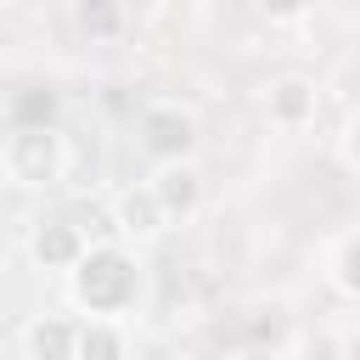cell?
Here are the masks:
<instances>
[{
    "label": "cell",
    "mask_w": 360,
    "mask_h": 360,
    "mask_svg": "<svg viewBox=\"0 0 360 360\" xmlns=\"http://www.w3.org/2000/svg\"><path fill=\"white\" fill-rule=\"evenodd\" d=\"M135 135H141V152H146L158 169L197 158V118L180 112V107H146L141 124H135Z\"/></svg>",
    "instance_id": "3"
},
{
    "label": "cell",
    "mask_w": 360,
    "mask_h": 360,
    "mask_svg": "<svg viewBox=\"0 0 360 360\" xmlns=\"http://www.w3.org/2000/svg\"><path fill=\"white\" fill-rule=\"evenodd\" d=\"M326 90H332V96H338L349 112H360V62H349V68H343V73H338Z\"/></svg>",
    "instance_id": "14"
},
{
    "label": "cell",
    "mask_w": 360,
    "mask_h": 360,
    "mask_svg": "<svg viewBox=\"0 0 360 360\" xmlns=\"http://www.w3.org/2000/svg\"><path fill=\"white\" fill-rule=\"evenodd\" d=\"M79 28L90 34V39H118L124 34V6L118 0H79Z\"/></svg>",
    "instance_id": "12"
},
{
    "label": "cell",
    "mask_w": 360,
    "mask_h": 360,
    "mask_svg": "<svg viewBox=\"0 0 360 360\" xmlns=\"http://www.w3.org/2000/svg\"><path fill=\"white\" fill-rule=\"evenodd\" d=\"M326 276H332V287H338L343 298L360 304V231L338 236V248H332V259H326Z\"/></svg>",
    "instance_id": "11"
},
{
    "label": "cell",
    "mask_w": 360,
    "mask_h": 360,
    "mask_svg": "<svg viewBox=\"0 0 360 360\" xmlns=\"http://www.w3.org/2000/svg\"><path fill=\"white\" fill-rule=\"evenodd\" d=\"M68 298H73V309H84L96 321L129 315L135 298H141V264H135V253L124 242H96L84 253V264L68 276Z\"/></svg>",
    "instance_id": "1"
},
{
    "label": "cell",
    "mask_w": 360,
    "mask_h": 360,
    "mask_svg": "<svg viewBox=\"0 0 360 360\" xmlns=\"http://www.w3.org/2000/svg\"><path fill=\"white\" fill-rule=\"evenodd\" d=\"M152 191H158L169 225H174V219H191V214L202 208V174H197V163H169V169H158V174H152Z\"/></svg>",
    "instance_id": "7"
},
{
    "label": "cell",
    "mask_w": 360,
    "mask_h": 360,
    "mask_svg": "<svg viewBox=\"0 0 360 360\" xmlns=\"http://www.w3.org/2000/svg\"><path fill=\"white\" fill-rule=\"evenodd\" d=\"M124 354H129V343H124L118 321H96V315L79 321V354L73 360H124Z\"/></svg>",
    "instance_id": "10"
},
{
    "label": "cell",
    "mask_w": 360,
    "mask_h": 360,
    "mask_svg": "<svg viewBox=\"0 0 360 360\" xmlns=\"http://www.w3.org/2000/svg\"><path fill=\"white\" fill-rule=\"evenodd\" d=\"M6 6H17V0H6Z\"/></svg>",
    "instance_id": "17"
},
{
    "label": "cell",
    "mask_w": 360,
    "mask_h": 360,
    "mask_svg": "<svg viewBox=\"0 0 360 360\" xmlns=\"http://www.w3.org/2000/svg\"><path fill=\"white\" fill-rule=\"evenodd\" d=\"M62 124V96L51 84H28L11 96V129H56Z\"/></svg>",
    "instance_id": "9"
},
{
    "label": "cell",
    "mask_w": 360,
    "mask_h": 360,
    "mask_svg": "<svg viewBox=\"0 0 360 360\" xmlns=\"http://www.w3.org/2000/svg\"><path fill=\"white\" fill-rule=\"evenodd\" d=\"M22 349H28V360H73V354H79V321H68V315H39V321H28Z\"/></svg>",
    "instance_id": "8"
},
{
    "label": "cell",
    "mask_w": 360,
    "mask_h": 360,
    "mask_svg": "<svg viewBox=\"0 0 360 360\" xmlns=\"http://www.w3.org/2000/svg\"><path fill=\"white\" fill-rule=\"evenodd\" d=\"M163 225H169V214H163L152 180H146V186H124V191L112 197V236H118V242H152Z\"/></svg>",
    "instance_id": "6"
},
{
    "label": "cell",
    "mask_w": 360,
    "mask_h": 360,
    "mask_svg": "<svg viewBox=\"0 0 360 360\" xmlns=\"http://www.w3.org/2000/svg\"><path fill=\"white\" fill-rule=\"evenodd\" d=\"M315 112H321V90H315V79H304V73H281V79H270V90H264V118H270L276 129L298 135V129L315 124Z\"/></svg>",
    "instance_id": "5"
},
{
    "label": "cell",
    "mask_w": 360,
    "mask_h": 360,
    "mask_svg": "<svg viewBox=\"0 0 360 360\" xmlns=\"http://www.w3.org/2000/svg\"><path fill=\"white\" fill-rule=\"evenodd\" d=\"M90 248H96V242H90L84 225L68 219V214H45V219H34V231H28V259H34V270L73 276V270L84 264Z\"/></svg>",
    "instance_id": "4"
},
{
    "label": "cell",
    "mask_w": 360,
    "mask_h": 360,
    "mask_svg": "<svg viewBox=\"0 0 360 360\" xmlns=\"http://www.w3.org/2000/svg\"><path fill=\"white\" fill-rule=\"evenodd\" d=\"M338 360H349V354H338Z\"/></svg>",
    "instance_id": "18"
},
{
    "label": "cell",
    "mask_w": 360,
    "mask_h": 360,
    "mask_svg": "<svg viewBox=\"0 0 360 360\" xmlns=\"http://www.w3.org/2000/svg\"><path fill=\"white\" fill-rule=\"evenodd\" d=\"M253 6H259L264 22H298V17H309L315 0H253Z\"/></svg>",
    "instance_id": "13"
},
{
    "label": "cell",
    "mask_w": 360,
    "mask_h": 360,
    "mask_svg": "<svg viewBox=\"0 0 360 360\" xmlns=\"http://www.w3.org/2000/svg\"><path fill=\"white\" fill-rule=\"evenodd\" d=\"M225 360H281L276 349H236V354H225Z\"/></svg>",
    "instance_id": "16"
},
{
    "label": "cell",
    "mask_w": 360,
    "mask_h": 360,
    "mask_svg": "<svg viewBox=\"0 0 360 360\" xmlns=\"http://www.w3.org/2000/svg\"><path fill=\"white\" fill-rule=\"evenodd\" d=\"M338 158H343V163L360 174V112H349V118H343V135H338Z\"/></svg>",
    "instance_id": "15"
},
{
    "label": "cell",
    "mask_w": 360,
    "mask_h": 360,
    "mask_svg": "<svg viewBox=\"0 0 360 360\" xmlns=\"http://www.w3.org/2000/svg\"><path fill=\"white\" fill-rule=\"evenodd\" d=\"M73 169V141L56 129H11L0 141V174L6 186L17 191H45V186H62Z\"/></svg>",
    "instance_id": "2"
}]
</instances>
